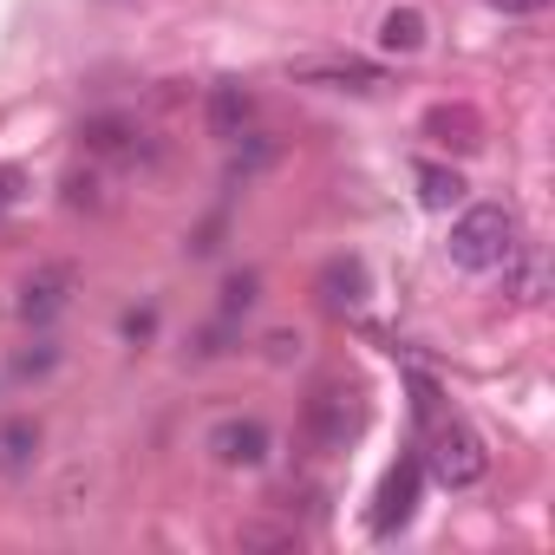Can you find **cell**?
<instances>
[{
  "instance_id": "277c9868",
  "label": "cell",
  "mask_w": 555,
  "mask_h": 555,
  "mask_svg": "<svg viewBox=\"0 0 555 555\" xmlns=\"http://www.w3.org/2000/svg\"><path fill=\"white\" fill-rule=\"evenodd\" d=\"M209 451L229 470H255V464H268V425L261 418H216L209 425Z\"/></svg>"
},
{
  "instance_id": "3957f363",
  "label": "cell",
  "mask_w": 555,
  "mask_h": 555,
  "mask_svg": "<svg viewBox=\"0 0 555 555\" xmlns=\"http://www.w3.org/2000/svg\"><path fill=\"white\" fill-rule=\"evenodd\" d=\"M301 431H308L321 451H340V444L360 431V392H353L347 379L314 386V399H308V412H301Z\"/></svg>"
},
{
  "instance_id": "e0dca14e",
  "label": "cell",
  "mask_w": 555,
  "mask_h": 555,
  "mask_svg": "<svg viewBox=\"0 0 555 555\" xmlns=\"http://www.w3.org/2000/svg\"><path fill=\"white\" fill-rule=\"evenodd\" d=\"M490 8H496V14H542L548 0H490Z\"/></svg>"
},
{
  "instance_id": "8fae6325",
  "label": "cell",
  "mask_w": 555,
  "mask_h": 555,
  "mask_svg": "<svg viewBox=\"0 0 555 555\" xmlns=\"http://www.w3.org/2000/svg\"><path fill=\"white\" fill-rule=\"evenodd\" d=\"M321 301H327L334 314L360 308V301H366V268H360V261H327V274H321Z\"/></svg>"
},
{
  "instance_id": "2e32d148",
  "label": "cell",
  "mask_w": 555,
  "mask_h": 555,
  "mask_svg": "<svg viewBox=\"0 0 555 555\" xmlns=\"http://www.w3.org/2000/svg\"><path fill=\"white\" fill-rule=\"evenodd\" d=\"M60 366V347H40V353H21L14 360V379H40V373H53Z\"/></svg>"
},
{
  "instance_id": "30bf717a",
  "label": "cell",
  "mask_w": 555,
  "mask_h": 555,
  "mask_svg": "<svg viewBox=\"0 0 555 555\" xmlns=\"http://www.w3.org/2000/svg\"><path fill=\"white\" fill-rule=\"evenodd\" d=\"M40 451V425L34 418H8L0 425V477H27Z\"/></svg>"
},
{
  "instance_id": "4fadbf2b",
  "label": "cell",
  "mask_w": 555,
  "mask_h": 555,
  "mask_svg": "<svg viewBox=\"0 0 555 555\" xmlns=\"http://www.w3.org/2000/svg\"><path fill=\"white\" fill-rule=\"evenodd\" d=\"M379 47H386V53H418V47H425V14H418V8H392V14L379 21Z\"/></svg>"
},
{
  "instance_id": "6da1fadb",
  "label": "cell",
  "mask_w": 555,
  "mask_h": 555,
  "mask_svg": "<svg viewBox=\"0 0 555 555\" xmlns=\"http://www.w3.org/2000/svg\"><path fill=\"white\" fill-rule=\"evenodd\" d=\"M509 248H516V216H509L503 203H470V209L451 222V242H444V255H451L464 274H496V268L509 261Z\"/></svg>"
},
{
  "instance_id": "9c48e42d",
  "label": "cell",
  "mask_w": 555,
  "mask_h": 555,
  "mask_svg": "<svg viewBox=\"0 0 555 555\" xmlns=\"http://www.w3.org/2000/svg\"><path fill=\"white\" fill-rule=\"evenodd\" d=\"M425 131H431L438 144H457V151H477V144H483V125H477L470 105H431V112H425Z\"/></svg>"
},
{
  "instance_id": "ba28073f",
  "label": "cell",
  "mask_w": 555,
  "mask_h": 555,
  "mask_svg": "<svg viewBox=\"0 0 555 555\" xmlns=\"http://www.w3.org/2000/svg\"><path fill=\"white\" fill-rule=\"evenodd\" d=\"M248 125H255V99L242 86H216L209 92V131L235 144V138H248Z\"/></svg>"
},
{
  "instance_id": "5bb4252c",
  "label": "cell",
  "mask_w": 555,
  "mask_h": 555,
  "mask_svg": "<svg viewBox=\"0 0 555 555\" xmlns=\"http://www.w3.org/2000/svg\"><path fill=\"white\" fill-rule=\"evenodd\" d=\"M464 196V177L457 170H444V164H418V203L425 209H451Z\"/></svg>"
},
{
  "instance_id": "52a82bcc",
  "label": "cell",
  "mask_w": 555,
  "mask_h": 555,
  "mask_svg": "<svg viewBox=\"0 0 555 555\" xmlns=\"http://www.w3.org/2000/svg\"><path fill=\"white\" fill-rule=\"evenodd\" d=\"M295 79H314V86H334V92H379L386 73L366 66V60H301Z\"/></svg>"
},
{
  "instance_id": "7a4b0ae2",
  "label": "cell",
  "mask_w": 555,
  "mask_h": 555,
  "mask_svg": "<svg viewBox=\"0 0 555 555\" xmlns=\"http://www.w3.org/2000/svg\"><path fill=\"white\" fill-rule=\"evenodd\" d=\"M483 470H490L483 438L464 418H431V477L444 490H470V483H483Z\"/></svg>"
},
{
  "instance_id": "5b68a950",
  "label": "cell",
  "mask_w": 555,
  "mask_h": 555,
  "mask_svg": "<svg viewBox=\"0 0 555 555\" xmlns=\"http://www.w3.org/2000/svg\"><path fill=\"white\" fill-rule=\"evenodd\" d=\"M66 301H73V268L66 261H47V268L27 274V288H21V321L47 327V321L66 314Z\"/></svg>"
},
{
  "instance_id": "7c38bea8",
  "label": "cell",
  "mask_w": 555,
  "mask_h": 555,
  "mask_svg": "<svg viewBox=\"0 0 555 555\" xmlns=\"http://www.w3.org/2000/svg\"><path fill=\"white\" fill-rule=\"evenodd\" d=\"M503 288H509L516 301H542V255H535L529 242L509 248V261H503Z\"/></svg>"
},
{
  "instance_id": "9a60e30c",
  "label": "cell",
  "mask_w": 555,
  "mask_h": 555,
  "mask_svg": "<svg viewBox=\"0 0 555 555\" xmlns=\"http://www.w3.org/2000/svg\"><path fill=\"white\" fill-rule=\"evenodd\" d=\"M21 196H27V170L21 164H0V216H8Z\"/></svg>"
},
{
  "instance_id": "8992f818",
  "label": "cell",
  "mask_w": 555,
  "mask_h": 555,
  "mask_svg": "<svg viewBox=\"0 0 555 555\" xmlns=\"http://www.w3.org/2000/svg\"><path fill=\"white\" fill-rule=\"evenodd\" d=\"M412 503H418V464H412V457H399V464L386 470V483H379V503H373V529H379V535H392V529L412 516Z\"/></svg>"
}]
</instances>
